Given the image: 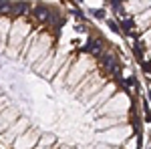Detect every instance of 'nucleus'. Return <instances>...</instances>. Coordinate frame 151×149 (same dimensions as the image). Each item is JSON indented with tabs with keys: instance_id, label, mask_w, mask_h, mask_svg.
<instances>
[{
	"instance_id": "nucleus-1",
	"label": "nucleus",
	"mask_w": 151,
	"mask_h": 149,
	"mask_svg": "<svg viewBox=\"0 0 151 149\" xmlns=\"http://www.w3.org/2000/svg\"><path fill=\"white\" fill-rule=\"evenodd\" d=\"M111 8L137 57L151 71V0H111Z\"/></svg>"
}]
</instances>
